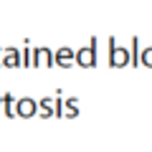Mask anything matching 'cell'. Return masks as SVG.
Segmentation results:
<instances>
[{"label": "cell", "instance_id": "cell-1", "mask_svg": "<svg viewBox=\"0 0 152 152\" xmlns=\"http://www.w3.org/2000/svg\"><path fill=\"white\" fill-rule=\"evenodd\" d=\"M145 61H147V66H152V51H147V53H145Z\"/></svg>", "mask_w": 152, "mask_h": 152}]
</instances>
